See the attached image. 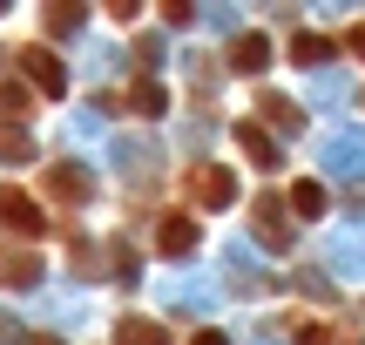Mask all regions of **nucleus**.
<instances>
[{
    "label": "nucleus",
    "mask_w": 365,
    "mask_h": 345,
    "mask_svg": "<svg viewBox=\"0 0 365 345\" xmlns=\"http://www.w3.org/2000/svg\"><path fill=\"white\" fill-rule=\"evenodd\" d=\"M325 54H331L325 34H298V41H291V61H325Z\"/></svg>",
    "instance_id": "2eb2a0df"
},
{
    "label": "nucleus",
    "mask_w": 365,
    "mask_h": 345,
    "mask_svg": "<svg viewBox=\"0 0 365 345\" xmlns=\"http://www.w3.org/2000/svg\"><path fill=\"white\" fill-rule=\"evenodd\" d=\"M298 339H304V345H339V339H331V332H325V325H304V332H298Z\"/></svg>",
    "instance_id": "f3484780"
},
{
    "label": "nucleus",
    "mask_w": 365,
    "mask_h": 345,
    "mask_svg": "<svg viewBox=\"0 0 365 345\" xmlns=\"http://www.w3.org/2000/svg\"><path fill=\"white\" fill-rule=\"evenodd\" d=\"M257 108H264V115H271V122H277V129H291V135H298V129H304V108H298V102H284V95H271V88H264V95H257Z\"/></svg>",
    "instance_id": "9d476101"
},
{
    "label": "nucleus",
    "mask_w": 365,
    "mask_h": 345,
    "mask_svg": "<svg viewBox=\"0 0 365 345\" xmlns=\"http://www.w3.org/2000/svg\"><path fill=\"white\" fill-rule=\"evenodd\" d=\"M237 135H244V156L257 163V170H277V143H271V135H264V122H244V129H237Z\"/></svg>",
    "instance_id": "6e6552de"
},
{
    "label": "nucleus",
    "mask_w": 365,
    "mask_h": 345,
    "mask_svg": "<svg viewBox=\"0 0 365 345\" xmlns=\"http://www.w3.org/2000/svg\"><path fill=\"white\" fill-rule=\"evenodd\" d=\"M291 210H298V217H325V183H291Z\"/></svg>",
    "instance_id": "f8f14e48"
},
{
    "label": "nucleus",
    "mask_w": 365,
    "mask_h": 345,
    "mask_svg": "<svg viewBox=\"0 0 365 345\" xmlns=\"http://www.w3.org/2000/svg\"><path fill=\"white\" fill-rule=\"evenodd\" d=\"M48 190H54L61 203H81V197H88V170H75V163H54V170H48Z\"/></svg>",
    "instance_id": "0eeeda50"
},
{
    "label": "nucleus",
    "mask_w": 365,
    "mask_h": 345,
    "mask_svg": "<svg viewBox=\"0 0 365 345\" xmlns=\"http://www.w3.org/2000/svg\"><path fill=\"white\" fill-rule=\"evenodd\" d=\"M21 68L34 75L41 95H61V88H68V75H61V61H54V48H41V41H27V48H21Z\"/></svg>",
    "instance_id": "20e7f679"
},
{
    "label": "nucleus",
    "mask_w": 365,
    "mask_h": 345,
    "mask_svg": "<svg viewBox=\"0 0 365 345\" xmlns=\"http://www.w3.org/2000/svg\"><path fill=\"white\" fill-rule=\"evenodd\" d=\"M196 244H203V237H196V217L170 210V217H163V224H156V251H163V257H190Z\"/></svg>",
    "instance_id": "39448f33"
},
{
    "label": "nucleus",
    "mask_w": 365,
    "mask_h": 345,
    "mask_svg": "<svg viewBox=\"0 0 365 345\" xmlns=\"http://www.w3.org/2000/svg\"><path fill=\"white\" fill-rule=\"evenodd\" d=\"M230 68H237V75H264V68H271V41H264V34L230 41Z\"/></svg>",
    "instance_id": "423d86ee"
},
{
    "label": "nucleus",
    "mask_w": 365,
    "mask_h": 345,
    "mask_svg": "<svg viewBox=\"0 0 365 345\" xmlns=\"http://www.w3.org/2000/svg\"><path fill=\"white\" fill-rule=\"evenodd\" d=\"M284 210H291L284 197H257V203H250V224H257V244H264V251H291Z\"/></svg>",
    "instance_id": "7ed1b4c3"
},
{
    "label": "nucleus",
    "mask_w": 365,
    "mask_h": 345,
    "mask_svg": "<svg viewBox=\"0 0 365 345\" xmlns=\"http://www.w3.org/2000/svg\"><path fill=\"white\" fill-rule=\"evenodd\" d=\"M182 190H190V197L203 203V210H223V203L237 197V176L223 170V163H196V170L182 176Z\"/></svg>",
    "instance_id": "f257e3e1"
},
{
    "label": "nucleus",
    "mask_w": 365,
    "mask_h": 345,
    "mask_svg": "<svg viewBox=\"0 0 365 345\" xmlns=\"http://www.w3.org/2000/svg\"><path fill=\"white\" fill-rule=\"evenodd\" d=\"M190 345H230V339H223V332H196Z\"/></svg>",
    "instance_id": "a211bd4d"
},
{
    "label": "nucleus",
    "mask_w": 365,
    "mask_h": 345,
    "mask_svg": "<svg viewBox=\"0 0 365 345\" xmlns=\"http://www.w3.org/2000/svg\"><path fill=\"white\" fill-rule=\"evenodd\" d=\"M48 27H81V7H48Z\"/></svg>",
    "instance_id": "dca6fc26"
},
{
    "label": "nucleus",
    "mask_w": 365,
    "mask_h": 345,
    "mask_svg": "<svg viewBox=\"0 0 365 345\" xmlns=\"http://www.w3.org/2000/svg\"><path fill=\"white\" fill-rule=\"evenodd\" d=\"M0 224H7V230H21V237H41V230H48V217H41V203L27 197V190L0 183Z\"/></svg>",
    "instance_id": "f03ea898"
},
{
    "label": "nucleus",
    "mask_w": 365,
    "mask_h": 345,
    "mask_svg": "<svg viewBox=\"0 0 365 345\" xmlns=\"http://www.w3.org/2000/svg\"><path fill=\"white\" fill-rule=\"evenodd\" d=\"M115 345H170V332H163L156 319H122L115 325Z\"/></svg>",
    "instance_id": "1a4fd4ad"
},
{
    "label": "nucleus",
    "mask_w": 365,
    "mask_h": 345,
    "mask_svg": "<svg viewBox=\"0 0 365 345\" xmlns=\"http://www.w3.org/2000/svg\"><path fill=\"white\" fill-rule=\"evenodd\" d=\"M122 102H129V108H135V115H163V108H170V95H163V88H156V81H135V88H129V95H122Z\"/></svg>",
    "instance_id": "9b49d317"
},
{
    "label": "nucleus",
    "mask_w": 365,
    "mask_h": 345,
    "mask_svg": "<svg viewBox=\"0 0 365 345\" xmlns=\"http://www.w3.org/2000/svg\"><path fill=\"white\" fill-rule=\"evenodd\" d=\"M34 156V135L27 129H7V122H0V163H27Z\"/></svg>",
    "instance_id": "ddd939ff"
},
{
    "label": "nucleus",
    "mask_w": 365,
    "mask_h": 345,
    "mask_svg": "<svg viewBox=\"0 0 365 345\" xmlns=\"http://www.w3.org/2000/svg\"><path fill=\"white\" fill-rule=\"evenodd\" d=\"M0 278H7V284H34V278H41V257H34V251L7 257V264H0Z\"/></svg>",
    "instance_id": "4468645a"
},
{
    "label": "nucleus",
    "mask_w": 365,
    "mask_h": 345,
    "mask_svg": "<svg viewBox=\"0 0 365 345\" xmlns=\"http://www.w3.org/2000/svg\"><path fill=\"white\" fill-rule=\"evenodd\" d=\"M352 48H359V54H365V27H352Z\"/></svg>",
    "instance_id": "aec40b11"
},
{
    "label": "nucleus",
    "mask_w": 365,
    "mask_h": 345,
    "mask_svg": "<svg viewBox=\"0 0 365 345\" xmlns=\"http://www.w3.org/2000/svg\"><path fill=\"white\" fill-rule=\"evenodd\" d=\"M27 345H61V339H54V332H27Z\"/></svg>",
    "instance_id": "6ab92c4d"
}]
</instances>
